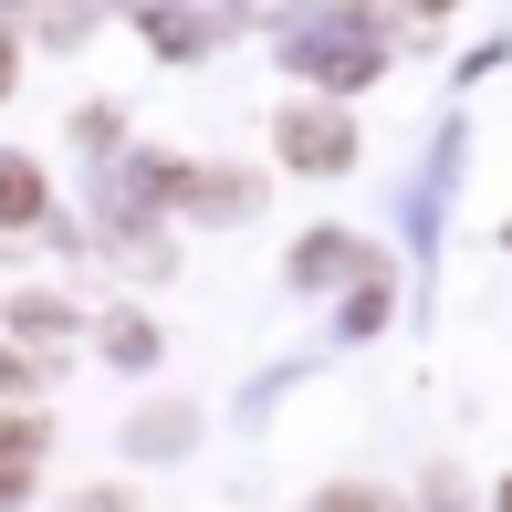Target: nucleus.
<instances>
[{
	"label": "nucleus",
	"instance_id": "nucleus-1",
	"mask_svg": "<svg viewBox=\"0 0 512 512\" xmlns=\"http://www.w3.org/2000/svg\"><path fill=\"white\" fill-rule=\"evenodd\" d=\"M283 147H293V168H314V178H335L345 157H356V126H345L335 105H293V115H283Z\"/></svg>",
	"mask_w": 512,
	"mask_h": 512
},
{
	"label": "nucleus",
	"instance_id": "nucleus-4",
	"mask_svg": "<svg viewBox=\"0 0 512 512\" xmlns=\"http://www.w3.org/2000/svg\"><path fill=\"white\" fill-rule=\"evenodd\" d=\"M324 512H387L377 492H335V502H324Z\"/></svg>",
	"mask_w": 512,
	"mask_h": 512
},
{
	"label": "nucleus",
	"instance_id": "nucleus-5",
	"mask_svg": "<svg viewBox=\"0 0 512 512\" xmlns=\"http://www.w3.org/2000/svg\"><path fill=\"white\" fill-rule=\"evenodd\" d=\"M0 95H11V32H0Z\"/></svg>",
	"mask_w": 512,
	"mask_h": 512
},
{
	"label": "nucleus",
	"instance_id": "nucleus-2",
	"mask_svg": "<svg viewBox=\"0 0 512 512\" xmlns=\"http://www.w3.org/2000/svg\"><path fill=\"white\" fill-rule=\"evenodd\" d=\"M42 439H53V429H42L32 408H0V502H21V492H32V460H42Z\"/></svg>",
	"mask_w": 512,
	"mask_h": 512
},
{
	"label": "nucleus",
	"instance_id": "nucleus-6",
	"mask_svg": "<svg viewBox=\"0 0 512 512\" xmlns=\"http://www.w3.org/2000/svg\"><path fill=\"white\" fill-rule=\"evenodd\" d=\"M418 11H450V0H418Z\"/></svg>",
	"mask_w": 512,
	"mask_h": 512
},
{
	"label": "nucleus",
	"instance_id": "nucleus-3",
	"mask_svg": "<svg viewBox=\"0 0 512 512\" xmlns=\"http://www.w3.org/2000/svg\"><path fill=\"white\" fill-rule=\"evenodd\" d=\"M21 220H42V178L21 157H0V230H21Z\"/></svg>",
	"mask_w": 512,
	"mask_h": 512
},
{
	"label": "nucleus",
	"instance_id": "nucleus-7",
	"mask_svg": "<svg viewBox=\"0 0 512 512\" xmlns=\"http://www.w3.org/2000/svg\"><path fill=\"white\" fill-rule=\"evenodd\" d=\"M502 512H512V492H502Z\"/></svg>",
	"mask_w": 512,
	"mask_h": 512
}]
</instances>
